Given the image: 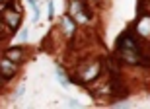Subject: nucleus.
Returning <instances> with one entry per match:
<instances>
[{
  "label": "nucleus",
  "instance_id": "1",
  "mask_svg": "<svg viewBox=\"0 0 150 109\" xmlns=\"http://www.w3.org/2000/svg\"><path fill=\"white\" fill-rule=\"evenodd\" d=\"M115 54L121 60H125L127 64H140L142 45H140V39L134 33L133 27L119 35V39H117V43H115Z\"/></svg>",
  "mask_w": 150,
  "mask_h": 109
},
{
  "label": "nucleus",
  "instance_id": "2",
  "mask_svg": "<svg viewBox=\"0 0 150 109\" xmlns=\"http://www.w3.org/2000/svg\"><path fill=\"white\" fill-rule=\"evenodd\" d=\"M103 70V66H101L100 60H92V62H88V64H82L80 68H78L76 76L70 78V82H80V84H88V82L96 80V78L100 76V72Z\"/></svg>",
  "mask_w": 150,
  "mask_h": 109
},
{
  "label": "nucleus",
  "instance_id": "3",
  "mask_svg": "<svg viewBox=\"0 0 150 109\" xmlns=\"http://www.w3.org/2000/svg\"><path fill=\"white\" fill-rule=\"evenodd\" d=\"M68 16L72 18L76 23H88L94 18V12L84 4V0H74L72 4H70V14Z\"/></svg>",
  "mask_w": 150,
  "mask_h": 109
},
{
  "label": "nucleus",
  "instance_id": "4",
  "mask_svg": "<svg viewBox=\"0 0 150 109\" xmlns=\"http://www.w3.org/2000/svg\"><path fill=\"white\" fill-rule=\"evenodd\" d=\"M16 72H18L16 62H12V60L6 59V57L0 60V76L4 78V80H10L12 76H16Z\"/></svg>",
  "mask_w": 150,
  "mask_h": 109
},
{
  "label": "nucleus",
  "instance_id": "5",
  "mask_svg": "<svg viewBox=\"0 0 150 109\" xmlns=\"http://www.w3.org/2000/svg\"><path fill=\"white\" fill-rule=\"evenodd\" d=\"M103 62H105V68H107V72H109L111 76L121 74V59H119L117 54H109Z\"/></svg>",
  "mask_w": 150,
  "mask_h": 109
},
{
  "label": "nucleus",
  "instance_id": "6",
  "mask_svg": "<svg viewBox=\"0 0 150 109\" xmlns=\"http://www.w3.org/2000/svg\"><path fill=\"white\" fill-rule=\"evenodd\" d=\"M2 18H4V22L8 23L12 29H20V25H22V14H20V12H10V10H6Z\"/></svg>",
  "mask_w": 150,
  "mask_h": 109
},
{
  "label": "nucleus",
  "instance_id": "7",
  "mask_svg": "<svg viewBox=\"0 0 150 109\" xmlns=\"http://www.w3.org/2000/svg\"><path fill=\"white\" fill-rule=\"evenodd\" d=\"M4 57H6V59H10L12 62H16V64L23 62V59H25V57H23V49H22V47H10V49L4 53Z\"/></svg>",
  "mask_w": 150,
  "mask_h": 109
},
{
  "label": "nucleus",
  "instance_id": "8",
  "mask_svg": "<svg viewBox=\"0 0 150 109\" xmlns=\"http://www.w3.org/2000/svg\"><path fill=\"white\" fill-rule=\"evenodd\" d=\"M55 74H57V80L61 82L62 86H70V80H68V78H67V74H64V72H62V70H57Z\"/></svg>",
  "mask_w": 150,
  "mask_h": 109
},
{
  "label": "nucleus",
  "instance_id": "9",
  "mask_svg": "<svg viewBox=\"0 0 150 109\" xmlns=\"http://www.w3.org/2000/svg\"><path fill=\"white\" fill-rule=\"evenodd\" d=\"M6 10L20 12V2H18V0H8V2H6Z\"/></svg>",
  "mask_w": 150,
  "mask_h": 109
},
{
  "label": "nucleus",
  "instance_id": "10",
  "mask_svg": "<svg viewBox=\"0 0 150 109\" xmlns=\"http://www.w3.org/2000/svg\"><path fill=\"white\" fill-rule=\"evenodd\" d=\"M28 39V29H22L20 31V41H25Z\"/></svg>",
  "mask_w": 150,
  "mask_h": 109
},
{
  "label": "nucleus",
  "instance_id": "11",
  "mask_svg": "<svg viewBox=\"0 0 150 109\" xmlns=\"http://www.w3.org/2000/svg\"><path fill=\"white\" fill-rule=\"evenodd\" d=\"M68 105H70V107H80V103H78L76 99H68Z\"/></svg>",
  "mask_w": 150,
  "mask_h": 109
},
{
  "label": "nucleus",
  "instance_id": "12",
  "mask_svg": "<svg viewBox=\"0 0 150 109\" xmlns=\"http://www.w3.org/2000/svg\"><path fill=\"white\" fill-rule=\"evenodd\" d=\"M23 92H25V88H23V86H20V88H18V92H16V96H18V98H20V96H22Z\"/></svg>",
  "mask_w": 150,
  "mask_h": 109
},
{
  "label": "nucleus",
  "instance_id": "13",
  "mask_svg": "<svg viewBox=\"0 0 150 109\" xmlns=\"http://www.w3.org/2000/svg\"><path fill=\"white\" fill-rule=\"evenodd\" d=\"M49 18H53V0H49Z\"/></svg>",
  "mask_w": 150,
  "mask_h": 109
},
{
  "label": "nucleus",
  "instance_id": "14",
  "mask_svg": "<svg viewBox=\"0 0 150 109\" xmlns=\"http://www.w3.org/2000/svg\"><path fill=\"white\" fill-rule=\"evenodd\" d=\"M4 82H6V80H4L2 76H0V90H2V84H4Z\"/></svg>",
  "mask_w": 150,
  "mask_h": 109
},
{
  "label": "nucleus",
  "instance_id": "15",
  "mask_svg": "<svg viewBox=\"0 0 150 109\" xmlns=\"http://www.w3.org/2000/svg\"><path fill=\"white\" fill-rule=\"evenodd\" d=\"M28 2H29L31 6H33V4H37V0H28Z\"/></svg>",
  "mask_w": 150,
  "mask_h": 109
},
{
  "label": "nucleus",
  "instance_id": "16",
  "mask_svg": "<svg viewBox=\"0 0 150 109\" xmlns=\"http://www.w3.org/2000/svg\"><path fill=\"white\" fill-rule=\"evenodd\" d=\"M0 2H4V0H0Z\"/></svg>",
  "mask_w": 150,
  "mask_h": 109
}]
</instances>
